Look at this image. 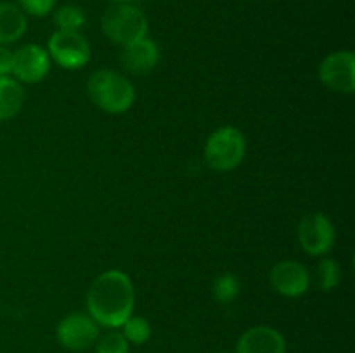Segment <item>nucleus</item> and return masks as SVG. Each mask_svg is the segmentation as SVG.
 <instances>
[{
    "label": "nucleus",
    "mask_w": 355,
    "mask_h": 353,
    "mask_svg": "<svg viewBox=\"0 0 355 353\" xmlns=\"http://www.w3.org/2000/svg\"><path fill=\"white\" fill-rule=\"evenodd\" d=\"M236 353H286V339L270 325H255L239 336Z\"/></svg>",
    "instance_id": "11"
},
{
    "label": "nucleus",
    "mask_w": 355,
    "mask_h": 353,
    "mask_svg": "<svg viewBox=\"0 0 355 353\" xmlns=\"http://www.w3.org/2000/svg\"><path fill=\"white\" fill-rule=\"evenodd\" d=\"M54 24L62 31H80L85 24V12L76 6H62L55 10Z\"/></svg>",
    "instance_id": "17"
},
{
    "label": "nucleus",
    "mask_w": 355,
    "mask_h": 353,
    "mask_svg": "<svg viewBox=\"0 0 355 353\" xmlns=\"http://www.w3.org/2000/svg\"><path fill=\"white\" fill-rule=\"evenodd\" d=\"M51 69V57L40 45L28 44L12 52L14 78L19 83H38L47 76Z\"/></svg>",
    "instance_id": "9"
},
{
    "label": "nucleus",
    "mask_w": 355,
    "mask_h": 353,
    "mask_svg": "<svg viewBox=\"0 0 355 353\" xmlns=\"http://www.w3.org/2000/svg\"><path fill=\"white\" fill-rule=\"evenodd\" d=\"M87 93L99 109L110 114H121L135 102V87L123 75L111 69H99L90 75Z\"/></svg>",
    "instance_id": "2"
},
{
    "label": "nucleus",
    "mask_w": 355,
    "mask_h": 353,
    "mask_svg": "<svg viewBox=\"0 0 355 353\" xmlns=\"http://www.w3.org/2000/svg\"><path fill=\"white\" fill-rule=\"evenodd\" d=\"M134 284L121 270L113 269L99 273L87 293V314L103 327H121L134 314Z\"/></svg>",
    "instance_id": "1"
},
{
    "label": "nucleus",
    "mask_w": 355,
    "mask_h": 353,
    "mask_svg": "<svg viewBox=\"0 0 355 353\" xmlns=\"http://www.w3.org/2000/svg\"><path fill=\"white\" fill-rule=\"evenodd\" d=\"M96 353H130V343L121 332H107L96 341Z\"/></svg>",
    "instance_id": "19"
},
{
    "label": "nucleus",
    "mask_w": 355,
    "mask_h": 353,
    "mask_svg": "<svg viewBox=\"0 0 355 353\" xmlns=\"http://www.w3.org/2000/svg\"><path fill=\"white\" fill-rule=\"evenodd\" d=\"M45 51L55 64L69 71L83 68L92 55L89 40L80 31H54Z\"/></svg>",
    "instance_id": "5"
},
{
    "label": "nucleus",
    "mask_w": 355,
    "mask_h": 353,
    "mask_svg": "<svg viewBox=\"0 0 355 353\" xmlns=\"http://www.w3.org/2000/svg\"><path fill=\"white\" fill-rule=\"evenodd\" d=\"M318 284L322 291H331L342 280V269L333 258H322L318 265Z\"/></svg>",
    "instance_id": "18"
},
{
    "label": "nucleus",
    "mask_w": 355,
    "mask_h": 353,
    "mask_svg": "<svg viewBox=\"0 0 355 353\" xmlns=\"http://www.w3.org/2000/svg\"><path fill=\"white\" fill-rule=\"evenodd\" d=\"M319 80L329 90L350 96L355 90L354 52L338 51L326 55L319 64Z\"/></svg>",
    "instance_id": "8"
},
{
    "label": "nucleus",
    "mask_w": 355,
    "mask_h": 353,
    "mask_svg": "<svg viewBox=\"0 0 355 353\" xmlns=\"http://www.w3.org/2000/svg\"><path fill=\"white\" fill-rule=\"evenodd\" d=\"M269 280L276 293L286 298H298L307 293L311 286V273L300 262L283 260L272 266Z\"/></svg>",
    "instance_id": "10"
},
{
    "label": "nucleus",
    "mask_w": 355,
    "mask_h": 353,
    "mask_svg": "<svg viewBox=\"0 0 355 353\" xmlns=\"http://www.w3.org/2000/svg\"><path fill=\"white\" fill-rule=\"evenodd\" d=\"M120 61L121 66L128 73H132V75H148V73H151L156 68L159 61L158 45L153 40H149L148 37L141 38L137 42H132V44L123 47L120 54Z\"/></svg>",
    "instance_id": "12"
},
{
    "label": "nucleus",
    "mask_w": 355,
    "mask_h": 353,
    "mask_svg": "<svg viewBox=\"0 0 355 353\" xmlns=\"http://www.w3.org/2000/svg\"><path fill=\"white\" fill-rule=\"evenodd\" d=\"M335 239V227L324 213H309L298 224V242L307 255L324 256Z\"/></svg>",
    "instance_id": "6"
},
{
    "label": "nucleus",
    "mask_w": 355,
    "mask_h": 353,
    "mask_svg": "<svg viewBox=\"0 0 355 353\" xmlns=\"http://www.w3.org/2000/svg\"><path fill=\"white\" fill-rule=\"evenodd\" d=\"M28 19L19 6L0 2V45L14 44L26 33Z\"/></svg>",
    "instance_id": "13"
},
{
    "label": "nucleus",
    "mask_w": 355,
    "mask_h": 353,
    "mask_svg": "<svg viewBox=\"0 0 355 353\" xmlns=\"http://www.w3.org/2000/svg\"><path fill=\"white\" fill-rule=\"evenodd\" d=\"M121 334L125 336L128 343L134 345H144L149 338H151V325L144 317H137V315H130L127 320L121 324Z\"/></svg>",
    "instance_id": "15"
},
{
    "label": "nucleus",
    "mask_w": 355,
    "mask_h": 353,
    "mask_svg": "<svg viewBox=\"0 0 355 353\" xmlns=\"http://www.w3.org/2000/svg\"><path fill=\"white\" fill-rule=\"evenodd\" d=\"M101 325L89 314H69L55 329L59 345L71 352H83L96 345Z\"/></svg>",
    "instance_id": "7"
},
{
    "label": "nucleus",
    "mask_w": 355,
    "mask_h": 353,
    "mask_svg": "<svg viewBox=\"0 0 355 353\" xmlns=\"http://www.w3.org/2000/svg\"><path fill=\"white\" fill-rule=\"evenodd\" d=\"M24 104L23 85L16 78L0 76V121L12 120Z\"/></svg>",
    "instance_id": "14"
},
{
    "label": "nucleus",
    "mask_w": 355,
    "mask_h": 353,
    "mask_svg": "<svg viewBox=\"0 0 355 353\" xmlns=\"http://www.w3.org/2000/svg\"><path fill=\"white\" fill-rule=\"evenodd\" d=\"M19 7L23 9L24 14H31V16H47L55 6V0H17Z\"/></svg>",
    "instance_id": "20"
},
{
    "label": "nucleus",
    "mask_w": 355,
    "mask_h": 353,
    "mask_svg": "<svg viewBox=\"0 0 355 353\" xmlns=\"http://www.w3.org/2000/svg\"><path fill=\"white\" fill-rule=\"evenodd\" d=\"M110 2H113V3H132V2H135V0H110Z\"/></svg>",
    "instance_id": "22"
},
{
    "label": "nucleus",
    "mask_w": 355,
    "mask_h": 353,
    "mask_svg": "<svg viewBox=\"0 0 355 353\" xmlns=\"http://www.w3.org/2000/svg\"><path fill=\"white\" fill-rule=\"evenodd\" d=\"M239 279L231 272H225L215 279L211 293L218 303H232L239 294Z\"/></svg>",
    "instance_id": "16"
},
{
    "label": "nucleus",
    "mask_w": 355,
    "mask_h": 353,
    "mask_svg": "<svg viewBox=\"0 0 355 353\" xmlns=\"http://www.w3.org/2000/svg\"><path fill=\"white\" fill-rule=\"evenodd\" d=\"M245 156L246 138L236 127L217 128L205 145V161L217 172H231L238 168Z\"/></svg>",
    "instance_id": "4"
},
{
    "label": "nucleus",
    "mask_w": 355,
    "mask_h": 353,
    "mask_svg": "<svg viewBox=\"0 0 355 353\" xmlns=\"http://www.w3.org/2000/svg\"><path fill=\"white\" fill-rule=\"evenodd\" d=\"M12 71V51L0 45V76H9Z\"/></svg>",
    "instance_id": "21"
},
{
    "label": "nucleus",
    "mask_w": 355,
    "mask_h": 353,
    "mask_svg": "<svg viewBox=\"0 0 355 353\" xmlns=\"http://www.w3.org/2000/svg\"><path fill=\"white\" fill-rule=\"evenodd\" d=\"M214 353H229V352H214Z\"/></svg>",
    "instance_id": "23"
},
{
    "label": "nucleus",
    "mask_w": 355,
    "mask_h": 353,
    "mask_svg": "<svg viewBox=\"0 0 355 353\" xmlns=\"http://www.w3.org/2000/svg\"><path fill=\"white\" fill-rule=\"evenodd\" d=\"M101 30L113 44L125 47L148 35V17L134 3H113L101 17Z\"/></svg>",
    "instance_id": "3"
}]
</instances>
